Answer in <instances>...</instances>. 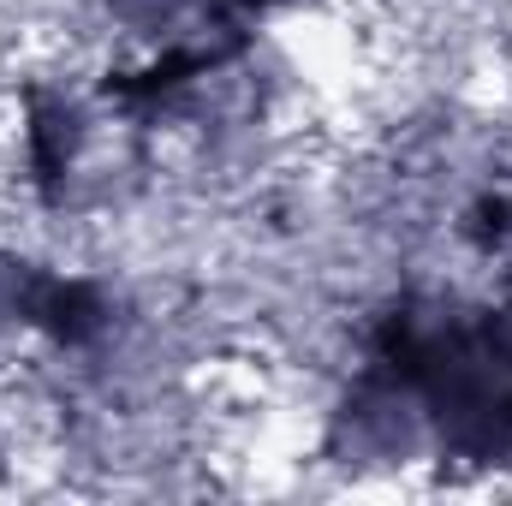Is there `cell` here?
I'll use <instances>...</instances> for the list:
<instances>
[{
    "instance_id": "6da1fadb",
    "label": "cell",
    "mask_w": 512,
    "mask_h": 506,
    "mask_svg": "<svg viewBox=\"0 0 512 506\" xmlns=\"http://www.w3.org/2000/svg\"><path fill=\"white\" fill-rule=\"evenodd\" d=\"M483 328H489V340L501 346V358L512 364V298H501L495 310H483Z\"/></svg>"
}]
</instances>
